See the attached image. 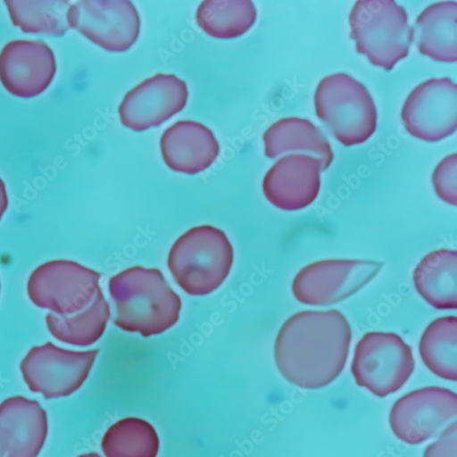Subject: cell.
Instances as JSON below:
<instances>
[{"label":"cell","instance_id":"cell-1","mask_svg":"<svg viewBox=\"0 0 457 457\" xmlns=\"http://www.w3.org/2000/svg\"><path fill=\"white\" fill-rule=\"evenodd\" d=\"M352 340L351 324L338 311L297 312L278 333L275 362L294 386L321 389L334 383L345 369Z\"/></svg>","mask_w":457,"mask_h":457},{"label":"cell","instance_id":"cell-2","mask_svg":"<svg viewBox=\"0 0 457 457\" xmlns=\"http://www.w3.org/2000/svg\"><path fill=\"white\" fill-rule=\"evenodd\" d=\"M113 306L112 322L119 328L148 337L165 333L179 321V295L157 269L132 266L108 283Z\"/></svg>","mask_w":457,"mask_h":457},{"label":"cell","instance_id":"cell-3","mask_svg":"<svg viewBox=\"0 0 457 457\" xmlns=\"http://www.w3.org/2000/svg\"><path fill=\"white\" fill-rule=\"evenodd\" d=\"M234 262L230 239L220 228L208 224L181 235L167 261L173 280L192 296H206L220 289L230 276Z\"/></svg>","mask_w":457,"mask_h":457},{"label":"cell","instance_id":"cell-4","mask_svg":"<svg viewBox=\"0 0 457 457\" xmlns=\"http://www.w3.org/2000/svg\"><path fill=\"white\" fill-rule=\"evenodd\" d=\"M349 21L357 52L372 65L389 71L409 55L414 30L406 10L394 0H360Z\"/></svg>","mask_w":457,"mask_h":457},{"label":"cell","instance_id":"cell-5","mask_svg":"<svg viewBox=\"0 0 457 457\" xmlns=\"http://www.w3.org/2000/svg\"><path fill=\"white\" fill-rule=\"evenodd\" d=\"M314 104L318 118L343 145L363 144L376 132L374 99L368 88L348 73L326 76L317 87Z\"/></svg>","mask_w":457,"mask_h":457},{"label":"cell","instance_id":"cell-6","mask_svg":"<svg viewBox=\"0 0 457 457\" xmlns=\"http://www.w3.org/2000/svg\"><path fill=\"white\" fill-rule=\"evenodd\" d=\"M414 369L411 346L394 332H368L354 349L352 373L355 382L378 398L403 389Z\"/></svg>","mask_w":457,"mask_h":457},{"label":"cell","instance_id":"cell-7","mask_svg":"<svg viewBox=\"0 0 457 457\" xmlns=\"http://www.w3.org/2000/svg\"><path fill=\"white\" fill-rule=\"evenodd\" d=\"M101 275L71 260H54L37 268L27 284V293L36 307L53 314L71 317L86 311L95 301Z\"/></svg>","mask_w":457,"mask_h":457},{"label":"cell","instance_id":"cell-8","mask_svg":"<svg viewBox=\"0 0 457 457\" xmlns=\"http://www.w3.org/2000/svg\"><path fill=\"white\" fill-rule=\"evenodd\" d=\"M383 262L371 259H325L299 270L292 294L301 303L331 306L359 293L383 270Z\"/></svg>","mask_w":457,"mask_h":457},{"label":"cell","instance_id":"cell-9","mask_svg":"<svg viewBox=\"0 0 457 457\" xmlns=\"http://www.w3.org/2000/svg\"><path fill=\"white\" fill-rule=\"evenodd\" d=\"M98 355L97 350L73 352L48 342L30 349L20 369L28 388L46 399L68 397L87 382Z\"/></svg>","mask_w":457,"mask_h":457},{"label":"cell","instance_id":"cell-10","mask_svg":"<svg viewBox=\"0 0 457 457\" xmlns=\"http://www.w3.org/2000/svg\"><path fill=\"white\" fill-rule=\"evenodd\" d=\"M68 22L71 29L112 54L129 51L141 33L140 14L129 0H82L71 5Z\"/></svg>","mask_w":457,"mask_h":457},{"label":"cell","instance_id":"cell-11","mask_svg":"<svg viewBox=\"0 0 457 457\" xmlns=\"http://www.w3.org/2000/svg\"><path fill=\"white\" fill-rule=\"evenodd\" d=\"M457 413V396L438 386L414 390L393 405L389 424L394 435L408 445H421L441 434Z\"/></svg>","mask_w":457,"mask_h":457},{"label":"cell","instance_id":"cell-12","mask_svg":"<svg viewBox=\"0 0 457 457\" xmlns=\"http://www.w3.org/2000/svg\"><path fill=\"white\" fill-rule=\"evenodd\" d=\"M457 86L448 78L433 79L417 86L403 103L401 119L417 139L436 143L457 129Z\"/></svg>","mask_w":457,"mask_h":457},{"label":"cell","instance_id":"cell-13","mask_svg":"<svg viewBox=\"0 0 457 457\" xmlns=\"http://www.w3.org/2000/svg\"><path fill=\"white\" fill-rule=\"evenodd\" d=\"M189 97L185 81L170 73H158L129 90L119 106L122 126L135 132L156 129L186 107Z\"/></svg>","mask_w":457,"mask_h":457},{"label":"cell","instance_id":"cell-14","mask_svg":"<svg viewBox=\"0 0 457 457\" xmlns=\"http://www.w3.org/2000/svg\"><path fill=\"white\" fill-rule=\"evenodd\" d=\"M56 71L55 55L42 41H12L0 52V82L13 96L30 99L42 95Z\"/></svg>","mask_w":457,"mask_h":457},{"label":"cell","instance_id":"cell-15","mask_svg":"<svg viewBox=\"0 0 457 457\" xmlns=\"http://www.w3.org/2000/svg\"><path fill=\"white\" fill-rule=\"evenodd\" d=\"M321 162L309 155L282 157L263 177L262 194L274 207L295 212L310 207L319 197Z\"/></svg>","mask_w":457,"mask_h":457},{"label":"cell","instance_id":"cell-16","mask_svg":"<svg viewBox=\"0 0 457 457\" xmlns=\"http://www.w3.org/2000/svg\"><path fill=\"white\" fill-rule=\"evenodd\" d=\"M49 432L46 411L37 401L12 396L0 403V457H37Z\"/></svg>","mask_w":457,"mask_h":457},{"label":"cell","instance_id":"cell-17","mask_svg":"<svg viewBox=\"0 0 457 457\" xmlns=\"http://www.w3.org/2000/svg\"><path fill=\"white\" fill-rule=\"evenodd\" d=\"M161 154L172 171L196 175L211 168L220 146L213 131L203 123L180 120L167 129L160 140Z\"/></svg>","mask_w":457,"mask_h":457},{"label":"cell","instance_id":"cell-18","mask_svg":"<svg viewBox=\"0 0 457 457\" xmlns=\"http://www.w3.org/2000/svg\"><path fill=\"white\" fill-rule=\"evenodd\" d=\"M264 155L275 160L283 155L304 154L316 158L327 170L334 154L324 133L311 120L290 117L282 119L262 136Z\"/></svg>","mask_w":457,"mask_h":457},{"label":"cell","instance_id":"cell-19","mask_svg":"<svg viewBox=\"0 0 457 457\" xmlns=\"http://www.w3.org/2000/svg\"><path fill=\"white\" fill-rule=\"evenodd\" d=\"M457 253L439 249L428 253L417 263L412 273L414 287L431 307L439 311L457 308Z\"/></svg>","mask_w":457,"mask_h":457},{"label":"cell","instance_id":"cell-20","mask_svg":"<svg viewBox=\"0 0 457 457\" xmlns=\"http://www.w3.org/2000/svg\"><path fill=\"white\" fill-rule=\"evenodd\" d=\"M456 2H442L428 7L418 16L413 29L419 52L438 62H456Z\"/></svg>","mask_w":457,"mask_h":457},{"label":"cell","instance_id":"cell-21","mask_svg":"<svg viewBox=\"0 0 457 457\" xmlns=\"http://www.w3.org/2000/svg\"><path fill=\"white\" fill-rule=\"evenodd\" d=\"M195 18L208 36L231 41L251 30L257 21V9L250 0H206L198 7Z\"/></svg>","mask_w":457,"mask_h":457},{"label":"cell","instance_id":"cell-22","mask_svg":"<svg viewBox=\"0 0 457 457\" xmlns=\"http://www.w3.org/2000/svg\"><path fill=\"white\" fill-rule=\"evenodd\" d=\"M111 316L110 304L101 289L86 311L71 317L50 313L46 324L50 333L65 345L89 347L103 337Z\"/></svg>","mask_w":457,"mask_h":457},{"label":"cell","instance_id":"cell-23","mask_svg":"<svg viewBox=\"0 0 457 457\" xmlns=\"http://www.w3.org/2000/svg\"><path fill=\"white\" fill-rule=\"evenodd\" d=\"M457 319L437 318L423 332L419 353L427 368L436 376L456 382Z\"/></svg>","mask_w":457,"mask_h":457},{"label":"cell","instance_id":"cell-24","mask_svg":"<svg viewBox=\"0 0 457 457\" xmlns=\"http://www.w3.org/2000/svg\"><path fill=\"white\" fill-rule=\"evenodd\" d=\"M101 446L105 457H157L161 440L144 419L128 417L108 428Z\"/></svg>","mask_w":457,"mask_h":457},{"label":"cell","instance_id":"cell-25","mask_svg":"<svg viewBox=\"0 0 457 457\" xmlns=\"http://www.w3.org/2000/svg\"><path fill=\"white\" fill-rule=\"evenodd\" d=\"M11 20L23 32L61 37L70 30L65 0H8L5 2Z\"/></svg>","mask_w":457,"mask_h":457},{"label":"cell","instance_id":"cell-26","mask_svg":"<svg viewBox=\"0 0 457 457\" xmlns=\"http://www.w3.org/2000/svg\"><path fill=\"white\" fill-rule=\"evenodd\" d=\"M456 154L444 158L434 170L432 182L437 197L452 206H456Z\"/></svg>","mask_w":457,"mask_h":457},{"label":"cell","instance_id":"cell-27","mask_svg":"<svg viewBox=\"0 0 457 457\" xmlns=\"http://www.w3.org/2000/svg\"><path fill=\"white\" fill-rule=\"evenodd\" d=\"M457 424L452 422L441 434L439 438L429 445L424 457H456Z\"/></svg>","mask_w":457,"mask_h":457},{"label":"cell","instance_id":"cell-28","mask_svg":"<svg viewBox=\"0 0 457 457\" xmlns=\"http://www.w3.org/2000/svg\"><path fill=\"white\" fill-rule=\"evenodd\" d=\"M9 207V196L6 185L2 178H0V220H3Z\"/></svg>","mask_w":457,"mask_h":457},{"label":"cell","instance_id":"cell-29","mask_svg":"<svg viewBox=\"0 0 457 457\" xmlns=\"http://www.w3.org/2000/svg\"><path fill=\"white\" fill-rule=\"evenodd\" d=\"M78 457H102V456L96 453H83Z\"/></svg>","mask_w":457,"mask_h":457},{"label":"cell","instance_id":"cell-30","mask_svg":"<svg viewBox=\"0 0 457 457\" xmlns=\"http://www.w3.org/2000/svg\"><path fill=\"white\" fill-rule=\"evenodd\" d=\"M0 291H2V284H0Z\"/></svg>","mask_w":457,"mask_h":457}]
</instances>
